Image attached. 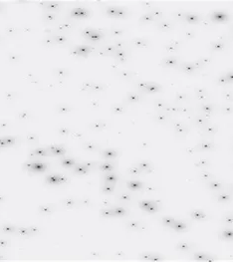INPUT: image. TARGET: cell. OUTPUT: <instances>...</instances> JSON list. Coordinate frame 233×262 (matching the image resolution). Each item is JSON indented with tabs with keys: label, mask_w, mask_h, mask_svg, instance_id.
<instances>
[{
	"label": "cell",
	"mask_w": 233,
	"mask_h": 262,
	"mask_svg": "<svg viewBox=\"0 0 233 262\" xmlns=\"http://www.w3.org/2000/svg\"><path fill=\"white\" fill-rule=\"evenodd\" d=\"M201 20V17L200 15H197V14H192V13H186L184 18V21H186L188 23H196Z\"/></svg>",
	"instance_id": "16"
},
{
	"label": "cell",
	"mask_w": 233,
	"mask_h": 262,
	"mask_svg": "<svg viewBox=\"0 0 233 262\" xmlns=\"http://www.w3.org/2000/svg\"><path fill=\"white\" fill-rule=\"evenodd\" d=\"M200 177H201L202 180H215V175L213 174H211V172L207 171H202L201 172H200Z\"/></svg>",
	"instance_id": "22"
},
{
	"label": "cell",
	"mask_w": 233,
	"mask_h": 262,
	"mask_svg": "<svg viewBox=\"0 0 233 262\" xmlns=\"http://www.w3.org/2000/svg\"><path fill=\"white\" fill-rule=\"evenodd\" d=\"M178 62V58L177 57H173V56H170V57H166L164 58L163 62H161V65L164 67H174Z\"/></svg>",
	"instance_id": "5"
},
{
	"label": "cell",
	"mask_w": 233,
	"mask_h": 262,
	"mask_svg": "<svg viewBox=\"0 0 233 262\" xmlns=\"http://www.w3.org/2000/svg\"><path fill=\"white\" fill-rule=\"evenodd\" d=\"M195 94H196L197 99L201 100V101H205L209 98L207 91H206L205 89H202V88H195Z\"/></svg>",
	"instance_id": "11"
},
{
	"label": "cell",
	"mask_w": 233,
	"mask_h": 262,
	"mask_svg": "<svg viewBox=\"0 0 233 262\" xmlns=\"http://www.w3.org/2000/svg\"><path fill=\"white\" fill-rule=\"evenodd\" d=\"M171 227L177 231H181V230H184V229L187 227V225H186V223L183 222V221H180V220H177V221H176L175 220V222L173 223V225L171 226Z\"/></svg>",
	"instance_id": "19"
},
{
	"label": "cell",
	"mask_w": 233,
	"mask_h": 262,
	"mask_svg": "<svg viewBox=\"0 0 233 262\" xmlns=\"http://www.w3.org/2000/svg\"><path fill=\"white\" fill-rule=\"evenodd\" d=\"M206 186H207V189H212V190H220L223 189V184L221 183L220 181H217L215 180H209L207 184H206Z\"/></svg>",
	"instance_id": "10"
},
{
	"label": "cell",
	"mask_w": 233,
	"mask_h": 262,
	"mask_svg": "<svg viewBox=\"0 0 233 262\" xmlns=\"http://www.w3.org/2000/svg\"><path fill=\"white\" fill-rule=\"evenodd\" d=\"M195 166H197V168H209V166H211V163H210V162H209L208 160L200 159L195 163Z\"/></svg>",
	"instance_id": "18"
},
{
	"label": "cell",
	"mask_w": 233,
	"mask_h": 262,
	"mask_svg": "<svg viewBox=\"0 0 233 262\" xmlns=\"http://www.w3.org/2000/svg\"><path fill=\"white\" fill-rule=\"evenodd\" d=\"M193 66L196 68V70H199V69H202L203 68V66H202V64H201V62H200L199 60H196V61H194L193 62Z\"/></svg>",
	"instance_id": "39"
},
{
	"label": "cell",
	"mask_w": 233,
	"mask_h": 262,
	"mask_svg": "<svg viewBox=\"0 0 233 262\" xmlns=\"http://www.w3.org/2000/svg\"><path fill=\"white\" fill-rule=\"evenodd\" d=\"M221 221L226 225H233V216L229 215V214H226L225 216L222 217Z\"/></svg>",
	"instance_id": "29"
},
{
	"label": "cell",
	"mask_w": 233,
	"mask_h": 262,
	"mask_svg": "<svg viewBox=\"0 0 233 262\" xmlns=\"http://www.w3.org/2000/svg\"><path fill=\"white\" fill-rule=\"evenodd\" d=\"M184 35H185V37H186L187 39H191V38H194V37H195V31H194L193 29L187 28V29H185V31H184Z\"/></svg>",
	"instance_id": "31"
},
{
	"label": "cell",
	"mask_w": 233,
	"mask_h": 262,
	"mask_svg": "<svg viewBox=\"0 0 233 262\" xmlns=\"http://www.w3.org/2000/svg\"><path fill=\"white\" fill-rule=\"evenodd\" d=\"M134 43H136V45H139V46H145L146 45V40H137V39H136V40H134Z\"/></svg>",
	"instance_id": "40"
},
{
	"label": "cell",
	"mask_w": 233,
	"mask_h": 262,
	"mask_svg": "<svg viewBox=\"0 0 233 262\" xmlns=\"http://www.w3.org/2000/svg\"><path fill=\"white\" fill-rule=\"evenodd\" d=\"M179 46H180V42H178V41H171V42H169L165 45V50L167 52H176L178 50Z\"/></svg>",
	"instance_id": "15"
},
{
	"label": "cell",
	"mask_w": 233,
	"mask_h": 262,
	"mask_svg": "<svg viewBox=\"0 0 233 262\" xmlns=\"http://www.w3.org/2000/svg\"><path fill=\"white\" fill-rule=\"evenodd\" d=\"M191 217L196 220H207L208 216L203 210H193L191 212Z\"/></svg>",
	"instance_id": "8"
},
{
	"label": "cell",
	"mask_w": 233,
	"mask_h": 262,
	"mask_svg": "<svg viewBox=\"0 0 233 262\" xmlns=\"http://www.w3.org/2000/svg\"><path fill=\"white\" fill-rule=\"evenodd\" d=\"M175 100L177 102H187L189 100V97L186 93H183V92H179V93L176 94L175 96Z\"/></svg>",
	"instance_id": "24"
},
{
	"label": "cell",
	"mask_w": 233,
	"mask_h": 262,
	"mask_svg": "<svg viewBox=\"0 0 233 262\" xmlns=\"http://www.w3.org/2000/svg\"><path fill=\"white\" fill-rule=\"evenodd\" d=\"M166 113H169V114H175V113H179L180 111V107L175 106V105H167L166 108L163 110Z\"/></svg>",
	"instance_id": "23"
},
{
	"label": "cell",
	"mask_w": 233,
	"mask_h": 262,
	"mask_svg": "<svg viewBox=\"0 0 233 262\" xmlns=\"http://www.w3.org/2000/svg\"><path fill=\"white\" fill-rule=\"evenodd\" d=\"M154 105H155V107H157V108H158V109H163V110H164V109L166 108V106L168 105V104H167L166 102H164L163 100H161V99H157V100L154 102Z\"/></svg>",
	"instance_id": "30"
},
{
	"label": "cell",
	"mask_w": 233,
	"mask_h": 262,
	"mask_svg": "<svg viewBox=\"0 0 233 262\" xmlns=\"http://www.w3.org/2000/svg\"><path fill=\"white\" fill-rule=\"evenodd\" d=\"M173 127H174V130L177 135H181V136H184L186 135L187 132H188V127L186 126V125L182 124V123H177V122H175L174 124H173Z\"/></svg>",
	"instance_id": "3"
},
{
	"label": "cell",
	"mask_w": 233,
	"mask_h": 262,
	"mask_svg": "<svg viewBox=\"0 0 233 262\" xmlns=\"http://www.w3.org/2000/svg\"><path fill=\"white\" fill-rule=\"evenodd\" d=\"M194 244L190 243V242H186V241H182V242H179L177 245H176V248L179 249L180 251H190L194 248Z\"/></svg>",
	"instance_id": "7"
},
{
	"label": "cell",
	"mask_w": 233,
	"mask_h": 262,
	"mask_svg": "<svg viewBox=\"0 0 233 262\" xmlns=\"http://www.w3.org/2000/svg\"><path fill=\"white\" fill-rule=\"evenodd\" d=\"M228 80H227V78H226V76L225 75H221V76H219L218 77V79H217V84L218 85H226V84H228Z\"/></svg>",
	"instance_id": "34"
},
{
	"label": "cell",
	"mask_w": 233,
	"mask_h": 262,
	"mask_svg": "<svg viewBox=\"0 0 233 262\" xmlns=\"http://www.w3.org/2000/svg\"><path fill=\"white\" fill-rule=\"evenodd\" d=\"M180 114H187L189 115L192 113V109L188 108V107H180V111H179Z\"/></svg>",
	"instance_id": "37"
},
{
	"label": "cell",
	"mask_w": 233,
	"mask_h": 262,
	"mask_svg": "<svg viewBox=\"0 0 233 262\" xmlns=\"http://www.w3.org/2000/svg\"><path fill=\"white\" fill-rule=\"evenodd\" d=\"M224 99L228 102H233V92L232 91H224L223 93Z\"/></svg>",
	"instance_id": "33"
},
{
	"label": "cell",
	"mask_w": 233,
	"mask_h": 262,
	"mask_svg": "<svg viewBox=\"0 0 233 262\" xmlns=\"http://www.w3.org/2000/svg\"><path fill=\"white\" fill-rule=\"evenodd\" d=\"M215 148L214 143L209 142V141H203L200 143L199 145H197L195 147V151H212Z\"/></svg>",
	"instance_id": "1"
},
{
	"label": "cell",
	"mask_w": 233,
	"mask_h": 262,
	"mask_svg": "<svg viewBox=\"0 0 233 262\" xmlns=\"http://www.w3.org/2000/svg\"><path fill=\"white\" fill-rule=\"evenodd\" d=\"M220 111H221L222 114H225V115L232 114V113H233V105H229V104H227V105H223L220 108Z\"/></svg>",
	"instance_id": "26"
},
{
	"label": "cell",
	"mask_w": 233,
	"mask_h": 262,
	"mask_svg": "<svg viewBox=\"0 0 233 262\" xmlns=\"http://www.w3.org/2000/svg\"><path fill=\"white\" fill-rule=\"evenodd\" d=\"M225 76H226V78H227V80H228L229 83H232L233 82V72H230L228 74H226Z\"/></svg>",
	"instance_id": "41"
},
{
	"label": "cell",
	"mask_w": 233,
	"mask_h": 262,
	"mask_svg": "<svg viewBox=\"0 0 233 262\" xmlns=\"http://www.w3.org/2000/svg\"><path fill=\"white\" fill-rule=\"evenodd\" d=\"M198 60H199L200 62H201V64H202V66H203V67L207 66L208 64H210V63H211V58H209V57H203V58L198 59Z\"/></svg>",
	"instance_id": "36"
},
{
	"label": "cell",
	"mask_w": 233,
	"mask_h": 262,
	"mask_svg": "<svg viewBox=\"0 0 233 262\" xmlns=\"http://www.w3.org/2000/svg\"><path fill=\"white\" fill-rule=\"evenodd\" d=\"M168 114H165V113H160V114H157V117H155V119H157V121L158 122V123H161V124H164V123H166L167 121H168V119H169V117H168Z\"/></svg>",
	"instance_id": "21"
},
{
	"label": "cell",
	"mask_w": 233,
	"mask_h": 262,
	"mask_svg": "<svg viewBox=\"0 0 233 262\" xmlns=\"http://www.w3.org/2000/svg\"><path fill=\"white\" fill-rule=\"evenodd\" d=\"M230 31H231V32H233V25L231 26V27H230Z\"/></svg>",
	"instance_id": "42"
},
{
	"label": "cell",
	"mask_w": 233,
	"mask_h": 262,
	"mask_svg": "<svg viewBox=\"0 0 233 262\" xmlns=\"http://www.w3.org/2000/svg\"><path fill=\"white\" fill-rule=\"evenodd\" d=\"M225 47V41L223 40H218V41H214V42H211V50L215 52H220L222 51Z\"/></svg>",
	"instance_id": "9"
},
{
	"label": "cell",
	"mask_w": 233,
	"mask_h": 262,
	"mask_svg": "<svg viewBox=\"0 0 233 262\" xmlns=\"http://www.w3.org/2000/svg\"><path fill=\"white\" fill-rule=\"evenodd\" d=\"M194 122H195V125L197 127L202 128V129L205 128L207 125H209V120L206 116H201V115L196 116L195 119H194Z\"/></svg>",
	"instance_id": "4"
},
{
	"label": "cell",
	"mask_w": 233,
	"mask_h": 262,
	"mask_svg": "<svg viewBox=\"0 0 233 262\" xmlns=\"http://www.w3.org/2000/svg\"><path fill=\"white\" fill-rule=\"evenodd\" d=\"M149 14L154 17V19H160L163 15V13L161 12V10L160 9V8H154V9H151Z\"/></svg>",
	"instance_id": "27"
},
{
	"label": "cell",
	"mask_w": 233,
	"mask_h": 262,
	"mask_svg": "<svg viewBox=\"0 0 233 262\" xmlns=\"http://www.w3.org/2000/svg\"><path fill=\"white\" fill-rule=\"evenodd\" d=\"M231 38H232V39H233V34H232V37H231Z\"/></svg>",
	"instance_id": "44"
},
{
	"label": "cell",
	"mask_w": 233,
	"mask_h": 262,
	"mask_svg": "<svg viewBox=\"0 0 233 262\" xmlns=\"http://www.w3.org/2000/svg\"><path fill=\"white\" fill-rule=\"evenodd\" d=\"M199 108L205 115H211L216 109V106L213 104H205V105H201Z\"/></svg>",
	"instance_id": "13"
},
{
	"label": "cell",
	"mask_w": 233,
	"mask_h": 262,
	"mask_svg": "<svg viewBox=\"0 0 233 262\" xmlns=\"http://www.w3.org/2000/svg\"><path fill=\"white\" fill-rule=\"evenodd\" d=\"M185 15H186V12L183 10H178L172 13V16L174 17V19L178 20V21H183L185 18Z\"/></svg>",
	"instance_id": "20"
},
{
	"label": "cell",
	"mask_w": 233,
	"mask_h": 262,
	"mask_svg": "<svg viewBox=\"0 0 233 262\" xmlns=\"http://www.w3.org/2000/svg\"><path fill=\"white\" fill-rule=\"evenodd\" d=\"M154 17H152L151 14H145V15H143L142 18H140V21L142 22H145V23H148V22H151L154 21Z\"/></svg>",
	"instance_id": "35"
},
{
	"label": "cell",
	"mask_w": 233,
	"mask_h": 262,
	"mask_svg": "<svg viewBox=\"0 0 233 262\" xmlns=\"http://www.w3.org/2000/svg\"><path fill=\"white\" fill-rule=\"evenodd\" d=\"M149 260H152V261H161V260H164V257L163 256H160V255H151V257Z\"/></svg>",
	"instance_id": "38"
},
{
	"label": "cell",
	"mask_w": 233,
	"mask_h": 262,
	"mask_svg": "<svg viewBox=\"0 0 233 262\" xmlns=\"http://www.w3.org/2000/svg\"><path fill=\"white\" fill-rule=\"evenodd\" d=\"M218 131V126L216 125H207L205 128H203V134L206 136H212L216 134Z\"/></svg>",
	"instance_id": "12"
},
{
	"label": "cell",
	"mask_w": 233,
	"mask_h": 262,
	"mask_svg": "<svg viewBox=\"0 0 233 262\" xmlns=\"http://www.w3.org/2000/svg\"><path fill=\"white\" fill-rule=\"evenodd\" d=\"M179 69H180L182 72L186 73V74H193L196 72V68L193 66L192 63H183L179 66Z\"/></svg>",
	"instance_id": "6"
},
{
	"label": "cell",
	"mask_w": 233,
	"mask_h": 262,
	"mask_svg": "<svg viewBox=\"0 0 233 262\" xmlns=\"http://www.w3.org/2000/svg\"><path fill=\"white\" fill-rule=\"evenodd\" d=\"M216 199L219 202H228L232 199V195L228 192L218 193L217 196H216Z\"/></svg>",
	"instance_id": "17"
},
{
	"label": "cell",
	"mask_w": 233,
	"mask_h": 262,
	"mask_svg": "<svg viewBox=\"0 0 233 262\" xmlns=\"http://www.w3.org/2000/svg\"><path fill=\"white\" fill-rule=\"evenodd\" d=\"M163 224L167 226V227H171V226L173 225V223L175 222V219L173 218V217H163Z\"/></svg>",
	"instance_id": "28"
},
{
	"label": "cell",
	"mask_w": 233,
	"mask_h": 262,
	"mask_svg": "<svg viewBox=\"0 0 233 262\" xmlns=\"http://www.w3.org/2000/svg\"><path fill=\"white\" fill-rule=\"evenodd\" d=\"M193 258L195 259V260H201V261H213V260H216L214 257H210V256H208L207 254H205V253H201V252H197L195 253V254L193 255Z\"/></svg>",
	"instance_id": "14"
},
{
	"label": "cell",
	"mask_w": 233,
	"mask_h": 262,
	"mask_svg": "<svg viewBox=\"0 0 233 262\" xmlns=\"http://www.w3.org/2000/svg\"><path fill=\"white\" fill-rule=\"evenodd\" d=\"M148 90L149 91V92H158L161 89V87L160 85H157V84H148Z\"/></svg>",
	"instance_id": "32"
},
{
	"label": "cell",
	"mask_w": 233,
	"mask_h": 262,
	"mask_svg": "<svg viewBox=\"0 0 233 262\" xmlns=\"http://www.w3.org/2000/svg\"><path fill=\"white\" fill-rule=\"evenodd\" d=\"M232 189H233V184H232Z\"/></svg>",
	"instance_id": "45"
},
{
	"label": "cell",
	"mask_w": 233,
	"mask_h": 262,
	"mask_svg": "<svg viewBox=\"0 0 233 262\" xmlns=\"http://www.w3.org/2000/svg\"><path fill=\"white\" fill-rule=\"evenodd\" d=\"M220 236L225 239H232L233 238V229H224L221 231Z\"/></svg>",
	"instance_id": "25"
},
{
	"label": "cell",
	"mask_w": 233,
	"mask_h": 262,
	"mask_svg": "<svg viewBox=\"0 0 233 262\" xmlns=\"http://www.w3.org/2000/svg\"><path fill=\"white\" fill-rule=\"evenodd\" d=\"M157 27L163 31H169L174 28V22L171 20H160L157 24Z\"/></svg>",
	"instance_id": "2"
},
{
	"label": "cell",
	"mask_w": 233,
	"mask_h": 262,
	"mask_svg": "<svg viewBox=\"0 0 233 262\" xmlns=\"http://www.w3.org/2000/svg\"><path fill=\"white\" fill-rule=\"evenodd\" d=\"M227 214H229V215H231V216H233V212H228Z\"/></svg>",
	"instance_id": "43"
}]
</instances>
